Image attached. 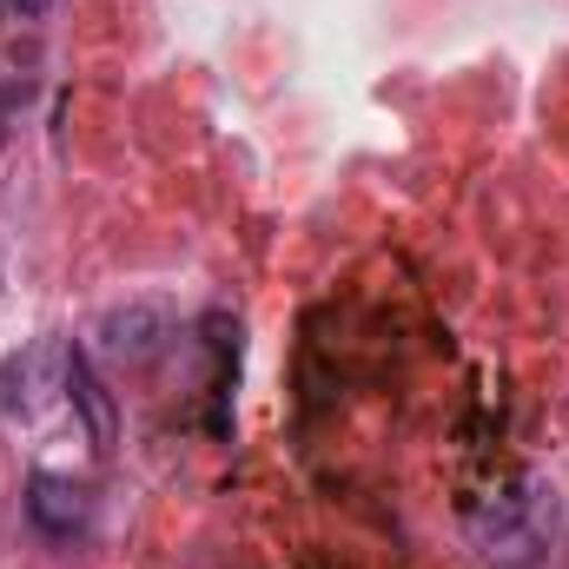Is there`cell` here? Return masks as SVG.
I'll list each match as a JSON object with an SVG mask.
<instances>
[{"label":"cell","instance_id":"cell-3","mask_svg":"<svg viewBox=\"0 0 569 569\" xmlns=\"http://www.w3.org/2000/svg\"><path fill=\"white\" fill-rule=\"evenodd\" d=\"M172 338H179V325H172V311L152 305V298H133V305H120V311L100 318V351H107L113 365H127V371H146Z\"/></svg>","mask_w":569,"mask_h":569},{"label":"cell","instance_id":"cell-7","mask_svg":"<svg viewBox=\"0 0 569 569\" xmlns=\"http://www.w3.org/2000/svg\"><path fill=\"white\" fill-rule=\"evenodd\" d=\"M0 284H7V279H0Z\"/></svg>","mask_w":569,"mask_h":569},{"label":"cell","instance_id":"cell-4","mask_svg":"<svg viewBox=\"0 0 569 569\" xmlns=\"http://www.w3.org/2000/svg\"><path fill=\"white\" fill-rule=\"evenodd\" d=\"M27 517H33L40 537L73 543V537L93 523V497H87V483H73V477H60V470H33V477H27Z\"/></svg>","mask_w":569,"mask_h":569},{"label":"cell","instance_id":"cell-2","mask_svg":"<svg viewBox=\"0 0 569 569\" xmlns=\"http://www.w3.org/2000/svg\"><path fill=\"white\" fill-rule=\"evenodd\" d=\"M53 398H67V338H33L0 365V411L40 418Z\"/></svg>","mask_w":569,"mask_h":569},{"label":"cell","instance_id":"cell-1","mask_svg":"<svg viewBox=\"0 0 569 569\" xmlns=\"http://www.w3.org/2000/svg\"><path fill=\"white\" fill-rule=\"evenodd\" d=\"M470 530H477V543H483L490 557H530L537 543H550L557 503L543 497L537 477H517V483H503V490L470 517Z\"/></svg>","mask_w":569,"mask_h":569},{"label":"cell","instance_id":"cell-6","mask_svg":"<svg viewBox=\"0 0 569 569\" xmlns=\"http://www.w3.org/2000/svg\"><path fill=\"white\" fill-rule=\"evenodd\" d=\"M47 20H53V0H0V53L33 60L47 40Z\"/></svg>","mask_w":569,"mask_h":569},{"label":"cell","instance_id":"cell-5","mask_svg":"<svg viewBox=\"0 0 569 569\" xmlns=\"http://www.w3.org/2000/svg\"><path fill=\"white\" fill-rule=\"evenodd\" d=\"M67 398H73V411L87 418L93 450L107 457V450H113V437H120V411H113V391L100 385V371H93V358H87L80 345H67Z\"/></svg>","mask_w":569,"mask_h":569}]
</instances>
